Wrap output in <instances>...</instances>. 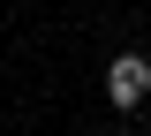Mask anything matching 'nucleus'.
Segmentation results:
<instances>
[{
    "instance_id": "f257e3e1",
    "label": "nucleus",
    "mask_w": 151,
    "mask_h": 136,
    "mask_svg": "<svg viewBox=\"0 0 151 136\" xmlns=\"http://www.w3.org/2000/svg\"><path fill=\"white\" fill-rule=\"evenodd\" d=\"M144 98H151V60H144V53H121V60L106 68V106H121V114H136Z\"/></svg>"
}]
</instances>
